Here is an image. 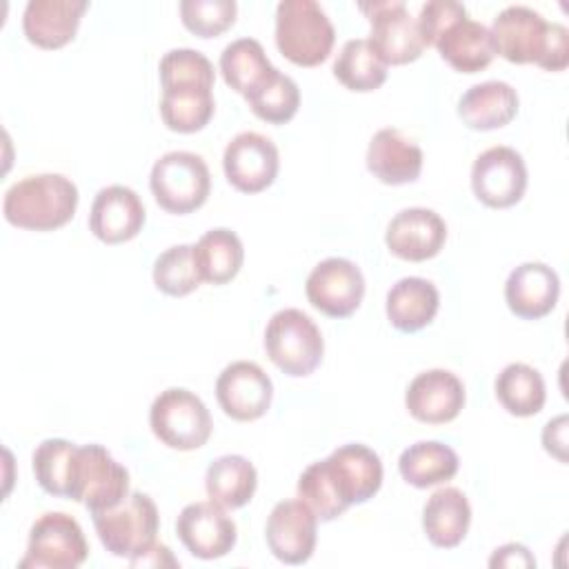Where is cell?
Here are the masks:
<instances>
[{
	"mask_svg": "<svg viewBox=\"0 0 569 569\" xmlns=\"http://www.w3.org/2000/svg\"><path fill=\"white\" fill-rule=\"evenodd\" d=\"M380 485L382 462L378 453L360 442H349L302 471L298 498L327 522L342 516L351 505L373 498Z\"/></svg>",
	"mask_w": 569,
	"mask_h": 569,
	"instance_id": "cell-1",
	"label": "cell"
},
{
	"mask_svg": "<svg viewBox=\"0 0 569 569\" xmlns=\"http://www.w3.org/2000/svg\"><path fill=\"white\" fill-rule=\"evenodd\" d=\"M213 64L196 49H171L160 60V116L167 129L196 133L213 116Z\"/></svg>",
	"mask_w": 569,
	"mask_h": 569,
	"instance_id": "cell-2",
	"label": "cell"
},
{
	"mask_svg": "<svg viewBox=\"0 0 569 569\" xmlns=\"http://www.w3.org/2000/svg\"><path fill=\"white\" fill-rule=\"evenodd\" d=\"M489 31L496 53L509 62H533L547 71H562L569 64L567 27L560 22H547L529 7H505L493 18V27Z\"/></svg>",
	"mask_w": 569,
	"mask_h": 569,
	"instance_id": "cell-3",
	"label": "cell"
},
{
	"mask_svg": "<svg viewBox=\"0 0 569 569\" xmlns=\"http://www.w3.org/2000/svg\"><path fill=\"white\" fill-rule=\"evenodd\" d=\"M78 187L60 173H38L13 182L4 191L2 213L9 224L29 231L64 227L78 209Z\"/></svg>",
	"mask_w": 569,
	"mask_h": 569,
	"instance_id": "cell-4",
	"label": "cell"
},
{
	"mask_svg": "<svg viewBox=\"0 0 569 569\" xmlns=\"http://www.w3.org/2000/svg\"><path fill=\"white\" fill-rule=\"evenodd\" d=\"M336 29L313 0H282L276 9V47L300 67L325 62L333 49Z\"/></svg>",
	"mask_w": 569,
	"mask_h": 569,
	"instance_id": "cell-5",
	"label": "cell"
},
{
	"mask_svg": "<svg viewBox=\"0 0 569 569\" xmlns=\"http://www.w3.org/2000/svg\"><path fill=\"white\" fill-rule=\"evenodd\" d=\"M91 516L102 547L118 558L133 560L156 542L158 507L142 491H131L120 505Z\"/></svg>",
	"mask_w": 569,
	"mask_h": 569,
	"instance_id": "cell-6",
	"label": "cell"
},
{
	"mask_svg": "<svg viewBox=\"0 0 569 569\" xmlns=\"http://www.w3.org/2000/svg\"><path fill=\"white\" fill-rule=\"evenodd\" d=\"M264 351L282 373L302 378L320 365L325 340L305 311L280 309L267 322Z\"/></svg>",
	"mask_w": 569,
	"mask_h": 569,
	"instance_id": "cell-7",
	"label": "cell"
},
{
	"mask_svg": "<svg viewBox=\"0 0 569 569\" xmlns=\"http://www.w3.org/2000/svg\"><path fill=\"white\" fill-rule=\"evenodd\" d=\"M127 496L129 471L102 445L76 447L67 498L96 513L120 505Z\"/></svg>",
	"mask_w": 569,
	"mask_h": 569,
	"instance_id": "cell-8",
	"label": "cell"
},
{
	"mask_svg": "<svg viewBox=\"0 0 569 569\" xmlns=\"http://www.w3.org/2000/svg\"><path fill=\"white\" fill-rule=\"evenodd\" d=\"M156 202L169 213H191L200 209L211 191L207 162L191 151H169L151 167L149 178Z\"/></svg>",
	"mask_w": 569,
	"mask_h": 569,
	"instance_id": "cell-9",
	"label": "cell"
},
{
	"mask_svg": "<svg viewBox=\"0 0 569 569\" xmlns=\"http://www.w3.org/2000/svg\"><path fill=\"white\" fill-rule=\"evenodd\" d=\"M149 425L162 445L178 451L202 447L213 429L207 405L182 387H171L156 396L149 409Z\"/></svg>",
	"mask_w": 569,
	"mask_h": 569,
	"instance_id": "cell-10",
	"label": "cell"
},
{
	"mask_svg": "<svg viewBox=\"0 0 569 569\" xmlns=\"http://www.w3.org/2000/svg\"><path fill=\"white\" fill-rule=\"evenodd\" d=\"M87 556L89 545L78 520L62 511H49L31 525L20 569H76Z\"/></svg>",
	"mask_w": 569,
	"mask_h": 569,
	"instance_id": "cell-11",
	"label": "cell"
},
{
	"mask_svg": "<svg viewBox=\"0 0 569 569\" xmlns=\"http://www.w3.org/2000/svg\"><path fill=\"white\" fill-rule=\"evenodd\" d=\"M360 11L371 24L369 42L387 64H407L420 58L425 42L402 0L360 2Z\"/></svg>",
	"mask_w": 569,
	"mask_h": 569,
	"instance_id": "cell-12",
	"label": "cell"
},
{
	"mask_svg": "<svg viewBox=\"0 0 569 569\" xmlns=\"http://www.w3.org/2000/svg\"><path fill=\"white\" fill-rule=\"evenodd\" d=\"M471 189L473 196L491 209L513 207L527 189V167L522 156L505 144L489 147L471 167Z\"/></svg>",
	"mask_w": 569,
	"mask_h": 569,
	"instance_id": "cell-13",
	"label": "cell"
},
{
	"mask_svg": "<svg viewBox=\"0 0 569 569\" xmlns=\"http://www.w3.org/2000/svg\"><path fill=\"white\" fill-rule=\"evenodd\" d=\"M311 307L329 318L351 316L365 296V276L360 267L347 258H327L318 262L305 282Z\"/></svg>",
	"mask_w": 569,
	"mask_h": 569,
	"instance_id": "cell-14",
	"label": "cell"
},
{
	"mask_svg": "<svg viewBox=\"0 0 569 569\" xmlns=\"http://www.w3.org/2000/svg\"><path fill=\"white\" fill-rule=\"evenodd\" d=\"M222 169L233 189L242 193H260L271 187L278 176V147L262 133L242 131L224 147Z\"/></svg>",
	"mask_w": 569,
	"mask_h": 569,
	"instance_id": "cell-15",
	"label": "cell"
},
{
	"mask_svg": "<svg viewBox=\"0 0 569 569\" xmlns=\"http://www.w3.org/2000/svg\"><path fill=\"white\" fill-rule=\"evenodd\" d=\"M216 398L229 418L251 422L267 413L273 398V385L260 365L236 360L220 371L216 380Z\"/></svg>",
	"mask_w": 569,
	"mask_h": 569,
	"instance_id": "cell-16",
	"label": "cell"
},
{
	"mask_svg": "<svg viewBox=\"0 0 569 569\" xmlns=\"http://www.w3.org/2000/svg\"><path fill=\"white\" fill-rule=\"evenodd\" d=\"M176 533L187 551L200 560L227 556L238 538L236 522L213 500L187 505L176 520Z\"/></svg>",
	"mask_w": 569,
	"mask_h": 569,
	"instance_id": "cell-17",
	"label": "cell"
},
{
	"mask_svg": "<svg viewBox=\"0 0 569 569\" xmlns=\"http://www.w3.org/2000/svg\"><path fill=\"white\" fill-rule=\"evenodd\" d=\"M318 516L298 498L278 502L264 527V538L271 553L284 565H302L316 549Z\"/></svg>",
	"mask_w": 569,
	"mask_h": 569,
	"instance_id": "cell-18",
	"label": "cell"
},
{
	"mask_svg": "<svg viewBox=\"0 0 569 569\" xmlns=\"http://www.w3.org/2000/svg\"><path fill=\"white\" fill-rule=\"evenodd\" d=\"M447 240V224L433 209L409 207L398 211L387 224L385 242L389 251L409 262H422L440 253Z\"/></svg>",
	"mask_w": 569,
	"mask_h": 569,
	"instance_id": "cell-19",
	"label": "cell"
},
{
	"mask_svg": "<svg viewBox=\"0 0 569 569\" xmlns=\"http://www.w3.org/2000/svg\"><path fill=\"white\" fill-rule=\"evenodd\" d=\"M144 218V204L133 189L124 184H109L93 198L89 229L98 240L120 244L142 231Z\"/></svg>",
	"mask_w": 569,
	"mask_h": 569,
	"instance_id": "cell-20",
	"label": "cell"
},
{
	"mask_svg": "<svg viewBox=\"0 0 569 569\" xmlns=\"http://www.w3.org/2000/svg\"><path fill=\"white\" fill-rule=\"evenodd\" d=\"M409 413L427 425L451 422L465 407V385L447 369H429L418 373L405 393Z\"/></svg>",
	"mask_w": 569,
	"mask_h": 569,
	"instance_id": "cell-21",
	"label": "cell"
},
{
	"mask_svg": "<svg viewBox=\"0 0 569 569\" xmlns=\"http://www.w3.org/2000/svg\"><path fill=\"white\" fill-rule=\"evenodd\" d=\"M558 296V273L545 262H522L505 282L507 307L522 320H538L551 313Z\"/></svg>",
	"mask_w": 569,
	"mask_h": 569,
	"instance_id": "cell-22",
	"label": "cell"
},
{
	"mask_svg": "<svg viewBox=\"0 0 569 569\" xmlns=\"http://www.w3.org/2000/svg\"><path fill=\"white\" fill-rule=\"evenodd\" d=\"M87 7L84 0H29L22 31L40 49H60L73 40Z\"/></svg>",
	"mask_w": 569,
	"mask_h": 569,
	"instance_id": "cell-23",
	"label": "cell"
},
{
	"mask_svg": "<svg viewBox=\"0 0 569 569\" xmlns=\"http://www.w3.org/2000/svg\"><path fill=\"white\" fill-rule=\"evenodd\" d=\"M365 160L373 178L385 184L416 182L422 171V149L393 127L373 133Z\"/></svg>",
	"mask_w": 569,
	"mask_h": 569,
	"instance_id": "cell-24",
	"label": "cell"
},
{
	"mask_svg": "<svg viewBox=\"0 0 569 569\" xmlns=\"http://www.w3.org/2000/svg\"><path fill=\"white\" fill-rule=\"evenodd\" d=\"M433 47L440 58L460 73H478L491 64L496 56L489 27L469 16H462L447 24L436 38Z\"/></svg>",
	"mask_w": 569,
	"mask_h": 569,
	"instance_id": "cell-25",
	"label": "cell"
},
{
	"mask_svg": "<svg viewBox=\"0 0 569 569\" xmlns=\"http://www.w3.org/2000/svg\"><path fill=\"white\" fill-rule=\"evenodd\" d=\"M518 113V93L509 82L487 80L469 87L458 100L460 120L476 131H491L509 124Z\"/></svg>",
	"mask_w": 569,
	"mask_h": 569,
	"instance_id": "cell-26",
	"label": "cell"
},
{
	"mask_svg": "<svg viewBox=\"0 0 569 569\" xmlns=\"http://www.w3.org/2000/svg\"><path fill=\"white\" fill-rule=\"evenodd\" d=\"M471 525V507L467 496L456 487H442L429 496L422 509V529L433 547H458Z\"/></svg>",
	"mask_w": 569,
	"mask_h": 569,
	"instance_id": "cell-27",
	"label": "cell"
},
{
	"mask_svg": "<svg viewBox=\"0 0 569 569\" xmlns=\"http://www.w3.org/2000/svg\"><path fill=\"white\" fill-rule=\"evenodd\" d=\"M438 305H440V296L436 284L425 278L409 276L398 280L389 289L385 309H387L389 322L398 331L413 333L427 327L436 318Z\"/></svg>",
	"mask_w": 569,
	"mask_h": 569,
	"instance_id": "cell-28",
	"label": "cell"
},
{
	"mask_svg": "<svg viewBox=\"0 0 569 569\" xmlns=\"http://www.w3.org/2000/svg\"><path fill=\"white\" fill-rule=\"evenodd\" d=\"M220 71L224 82L244 100L278 73L262 44L253 38H238L227 44L220 53Z\"/></svg>",
	"mask_w": 569,
	"mask_h": 569,
	"instance_id": "cell-29",
	"label": "cell"
},
{
	"mask_svg": "<svg viewBox=\"0 0 569 569\" xmlns=\"http://www.w3.org/2000/svg\"><path fill=\"white\" fill-rule=\"evenodd\" d=\"M258 487L256 467L238 453L216 458L204 473L207 496L222 509L244 507Z\"/></svg>",
	"mask_w": 569,
	"mask_h": 569,
	"instance_id": "cell-30",
	"label": "cell"
},
{
	"mask_svg": "<svg viewBox=\"0 0 569 569\" xmlns=\"http://www.w3.org/2000/svg\"><path fill=\"white\" fill-rule=\"evenodd\" d=\"M193 258L202 282L224 284L238 276L244 260V249L236 231L218 227L200 236V240L193 244Z\"/></svg>",
	"mask_w": 569,
	"mask_h": 569,
	"instance_id": "cell-31",
	"label": "cell"
},
{
	"mask_svg": "<svg viewBox=\"0 0 569 569\" xmlns=\"http://www.w3.org/2000/svg\"><path fill=\"white\" fill-rule=\"evenodd\" d=\"M398 469L409 485L427 489L442 485L458 473V453L438 440H420L400 453Z\"/></svg>",
	"mask_w": 569,
	"mask_h": 569,
	"instance_id": "cell-32",
	"label": "cell"
},
{
	"mask_svg": "<svg viewBox=\"0 0 569 569\" xmlns=\"http://www.w3.org/2000/svg\"><path fill=\"white\" fill-rule=\"evenodd\" d=\"M496 398L511 416H536L545 407V380L538 369L511 362L496 378Z\"/></svg>",
	"mask_w": 569,
	"mask_h": 569,
	"instance_id": "cell-33",
	"label": "cell"
},
{
	"mask_svg": "<svg viewBox=\"0 0 569 569\" xmlns=\"http://www.w3.org/2000/svg\"><path fill=\"white\" fill-rule=\"evenodd\" d=\"M387 62L378 56L369 38L347 40L333 62V76L351 91H373L387 80Z\"/></svg>",
	"mask_w": 569,
	"mask_h": 569,
	"instance_id": "cell-34",
	"label": "cell"
},
{
	"mask_svg": "<svg viewBox=\"0 0 569 569\" xmlns=\"http://www.w3.org/2000/svg\"><path fill=\"white\" fill-rule=\"evenodd\" d=\"M76 447L78 445H73L64 438H47L36 447V451L31 456V467H33L38 485L47 493L67 498Z\"/></svg>",
	"mask_w": 569,
	"mask_h": 569,
	"instance_id": "cell-35",
	"label": "cell"
},
{
	"mask_svg": "<svg viewBox=\"0 0 569 569\" xmlns=\"http://www.w3.org/2000/svg\"><path fill=\"white\" fill-rule=\"evenodd\" d=\"M202 282L196 258L193 244H176L162 251L153 262V284L167 296H187L198 289Z\"/></svg>",
	"mask_w": 569,
	"mask_h": 569,
	"instance_id": "cell-36",
	"label": "cell"
},
{
	"mask_svg": "<svg viewBox=\"0 0 569 569\" xmlns=\"http://www.w3.org/2000/svg\"><path fill=\"white\" fill-rule=\"evenodd\" d=\"M247 102L260 120L269 124H284L300 107V89L293 78L278 71L264 87L251 93Z\"/></svg>",
	"mask_w": 569,
	"mask_h": 569,
	"instance_id": "cell-37",
	"label": "cell"
},
{
	"mask_svg": "<svg viewBox=\"0 0 569 569\" xmlns=\"http://www.w3.org/2000/svg\"><path fill=\"white\" fill-rule=\"evenodd\" d=\"M238 4L233 0H182V24L198 38H216L236 22Z\"/></svg>",
	"mask_w": 569,
	"mask_h": 569,
	"instance_id": "cell-38",
	"label": "cell"
},
{
	"mask_svg": "<svg viewBox=\"0 0 569 569\" xmlns=\"http://www.w3.org/2000/svg\"><path fill=\"white\" fill-rule=\"evenodd\" d=\"M462 16H467V9L456 0H431L422 4L416 22H418V31L422 36L425 47H433L440 31Z\"/></svg>",
	"mask_w": 569,
	"mask_h": 569,
	"instance_id": "cell-39",
	"label": "cell"
},
{
	"mask_svg": "<svg viewBox=\"0 0 569 569\" xmlns=\"http://www.w3.org/2000/svg\"><path fill=\"white\" fill-rule=\"evenodd\" d=\"M542 445L553 458H558L560 462H567V416L565 413L545 425Z\"/></svg>",
	"mask_w": 569,
	"mask_h": 569,
	"instance_id": "cell-40",
	"label": "cell"
},
{
	"mask_svg": "<svg viewBox=\"0 0 569 569\" xmlns=\"http://www.w3.org/2000/svg\"><path fill=\"white\" fill-rule=\"evenodd\" d=\"M489 567H536V558L525 545L509 542L496 549V553L489 558Z\"/></svg>",
	"mask_w": 569,
	"mask_h": 569,
	"instance_id": "cell-41",
	"label": "cell"
},
{
	"mask_svg": "<svg viewBox=\"0 0 569 569\" xmlns=\"http://www.w3.org/2000/svg\"><path fill=\"white\" fill-rule=\"evenodd\" d=\"M133 567L142 565V567H162V565H169V567H176L178 560L171 556L169 547L160 545V542H153L144 553H140L138 558L129 560Z\"/></svg>",
	"mask_w": 569,
	"mask_h": 569,
	"instance_id": "cell-42",
	"label": "cell"
}]
</instances>
